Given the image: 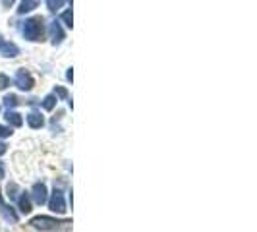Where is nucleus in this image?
<instances>
[{
    "label": "nucleus",
    "mask_w": 257,
    "mask_h": 232,
    "mask_svg": "<svg viewBox=\"0 0 257 232\" xmlns=\"http://www.w3.org/2000/svg\"><path fill=\"white\" fill-rule=\"evenodd\" d=\"M22 33L27 41H41L43 35V20L41 18H31L26 20L24 26H22Z\"/></svg>",
    "instance_id": "f257e3e1"
},
{
    "label": "nucleus",
    "mask_w": 257,
    "mask_h": 232,
    "mask_svg": "<svg viewBox=\"0 0 257 232\" xmlns=\"http://www.w3.org/2000/svg\"><path fill=\"white\" fill-rule=\"evenodd\" d=\"M16 85L22 91H29L35 85V81H33V77H31V74L27 70H18L16 72Z\"/></svg>",
    "instance_id": "f03ea898"
},
{
    "label": "nucleus",
    "mask_w": 257,
    "mask_h": 232,
    "mask_svg": "<svg viewBox=\"0 0 257 232\" xmlns=\"http://www.w3.org/2000/svg\"><path fill=\"white\" fill-rule=\"evenodd\" d=\"M49 207L54 213H66V201H64V193L60 190H54L49 199Z\"/></svg>",
    "instance_id": "7ed1b4c3"
},
{
    "label": "nucleus",
    "mask_w": 257,
    "mask_h": 232,
    "mask_svg": "<svg viewBox=\"0 0 257 232\" xmlns=\"http://www.w3.org/2000/svg\"><path fill=\"white\" fill-rule=\"evenodd\" d=\"M56 220L51 219V217H35V219H31V226L33 228H37V230H52V228H56Z\"/></svg>",
    "instance_id": "20e7f679"
},
{
    "label": "nucleus",
    "mask_w": 257,
    "mask_h": 232,
    "mask_svg": "<svg viewBox=\"0 0 257 232\" xmlns=\"http://www.w3.org/2000/svg\"><path fill=\"white\" fill-rule=\"evenodd\" d=\"M31 197L35 199V203H39V205L47 203V186L45 184H35L33 190H31Z\"/></svg>",
    "instance_id": "39448f33"
},
{
    "label": "nucleus",
    "mask_w": 257,
    "mask_h": 232,
    "mask_svg": "<svg viewBox=\"0 0 257 232\" xmlns=\"http://www.w3.org/2000/svg\"><path fill=\"white\" fill-rule=\"evenodd\" d=\"M0 54L6 58H14L20 54V49H18V45H14L10 41H4V43H0Z\"/></svg>",
    "instance_id": "423d86ee"
},
{
    "label": "nucleus",
    "mask_w": 257,
    "mask_h": 232,
    "mask_svg": "<svg viewBox=\"0 0 257 232\" xmlns=\"http://www.w3.org/2000/svg\"><path fill=\"white\" fill-rule=\"evenodd\" d=\"M51 41L52 45H60L64 41V29L60 27L58 22H52L51 24Z\"/></svg>",
    "instance_id": "0eeeda50"
},
{
    "label": "nucleus",
    "mask_w": 257,
    "mask_h": 232,
    "mask_svg": "<svg viewBox=\"0 0 257 232\" xmlns=\"http://www.w3.org/2000/svg\"><path fill=\"white\" fill-rule=\"evenodd\" d=\"M27 124L31 126V128H43V124H45V118L39 114V112H31V114H27Z\"/></svg>",
    "instance_id": "6e6552de"
},
{
    "label": "nucleus",
    "mask_w": 257,
    "mask_h": 232,
    "mask_svg": "<svg viewBox=\"0 0 257 232\" xmlns=\"http://www.w3.org/2000/svg\"><path fill=\"white\" fill-rule=\"evenodd\" d=\"M6 120H8V124H12L16 128H20V126L24 124L22 114H18V112H14V110H8V112H6Z\"/></svg>",
    "instance_id": "1a4fd4ad"
},
{
    "label": "nucleus",
    "mask_w": 257,
    "mask_h": 232,
    "mask_svg": "<svg viewBox=\"0 0 257 232\" xmlns=\"http://www.w3.org/2000/svg\"><path fill=\"white\" fill-rule=\"evenodd\" d=\"M39 4V0H22V4H20V8H18V12L20 14H27L31 12V10H35Z\"/></svg>",
    "instance_id": "9d476101"
},
{
    "label": "nucleus",
    "mask_w": 257,
    "mask_h": 232,
    "mask_svg": "<svg viewBox=\"0 0 257 232\" xmlns=\"http://www.w3.org/2000/svg\"><path fill=\"white\" fill-rule=\"evenodd\" d=\"M56 101H58V99H56L54 95H47V97L43 99V108H45V110H52V108L56 106Z\"/></svg>",
    "instance_id": "9b49d317"
},
{
    "label": "nucleus",
    "mask_w": 257,
    "mask_h": 232,
    "mask_svg": "<svg viewBox=\"0 0 257 232\" xmlns=\"http://www.w3.org/2000/svg\"><path fill=\"white\" fill-rule=\"evenodd\" d=\"M20 211L22 213H29L31 211V201L27 195H20Z\"/></svg>",
    "instance_id": "f8f14e48"
},
{
    "label": "nucleus",
    "mask_w": 257,
    "mask_h": 232,
    "mask_svg": "<svg viewBox=\"0 0 257 232\" xmlns=\"http://www.w3.org/2000/svg\"><path fill=\"white\" fill-rule=\"evenodd\" d=\"M66 0H47V6H49V10L51 12H58L62 6H64Z\"/></svg>",
    "instance_id": "ddd939ff"
},
{
    "label": "nucleus",
    "mask_w": 257,
    "mask_h": 232,
    "mask_svg": "<svg viewBox=\"0 0 257 232\" xmlns=\"http://www.w3.org/2000/svg\"><path fill=\"white\" fill-rule=\"evenodd\" d=\"M62 22H64L68 27H74V16H72V12H70V10L62 14Z\"/></svg>",
    "instance_id": "4468645a"
},
{
    "label": "nucleus",
    "mask_w": 257,
    "mask_h": 232,
    "mask_svg": "<svg viewBox=\"0 0 257 232\" xmlns=\"http://www.w3.org/2000/svg\"><path fill=\"white\" fill-rule=\"evenodd\" d=\"M8 85H10V77L6 74H0V89H6Z\"/></svg>",
    "instance_id": "2eb2a0df"
},
{
    "label": "nucleus",
    "mask_w": 257,
    "mask_h": 232,
    "mask_svg": "<svg viewBox=\"0 0 257 232\" xmlns=\"http://www.w3.org/2000/svg\"><path fill=\"white\" fill-rule=\"evenodd\" d=\"M4 103L8 104V106H16V104H18V99H16L14 95H8V97H4Z\"/></svg>",
    "instance_id": "dca6fc26"
},
{
    "label": "nucleus",
    "mask_w": 257,
    "mask_h": 232,
    "mask_svg": "<svg viewBox=\"0 0 257 232\" xmlns=\"http://www.w3.org/2000/svg\"><path fill=\"white\" fill-rule=\"evenodd\" d=\"M12 134V130L6 128V126H0V138H8Z\"/></svg>",
    "instance_id": "f3484780"
},
{
    "label": "nucleus",
    "mask_w": 257,
    "mask_h": 232,
    "mask_svg": "<svg viewBox=\"0 0 257 232\" xmlns=\"http://www.w3.org/2000/svg\"><path fill=\"white\" fill-rule=\"evenodd\" d=\"M56 95L62 97V99H66V97H68V91H66L64 87H56Z\"/></svg>",
    "instance_id": "a211bd4d"
},
{
    "label": "nucleus",
    "mask_w": 257,
    "mask_h": 232,
    "mask_svg": "<svg viewBox=\"0 0 257 232\" xmlns=\"http://www.w3.org/2000/svg\"><path fill=\"white\" fill-rule=\"evenodd\" d=\"M16 190H18V188H16V184H10V186H8V192H16ZM8 195H10V197H16L18 193H8Z\"/></svg>",
    "instance_id": "6ab92c4d"
},
{
    "label": "nucleus",
    "mask_w": 257,
    "mask_h": 232,
    "mask_svg": "<svg viewBox=\"0 0 257 232\" xmlns=\"http://www.w3.org/2000/svg\"><path fill=\"white\" fill-rule=\"evenodd\" d=\"M6 153V145L4 143H0V155H4Z\"/></svg>",
    "instance_id": "aec40b11"
},
{
    "label": "nucleus",
    "mask_w": 257,
    "mask_h": 232,
    "mask_svg": "<svg viewBox=\"0 0 257 232\" xmlns=\"http://www.w3.org/2000/svg\"><path fill=\"white\" fill-rule=\"evenodd\" d=\"M4 176V167H2V163H0V178Z\"/></svg>",
    "instance_id": "412c9836"
}]
</instances>
